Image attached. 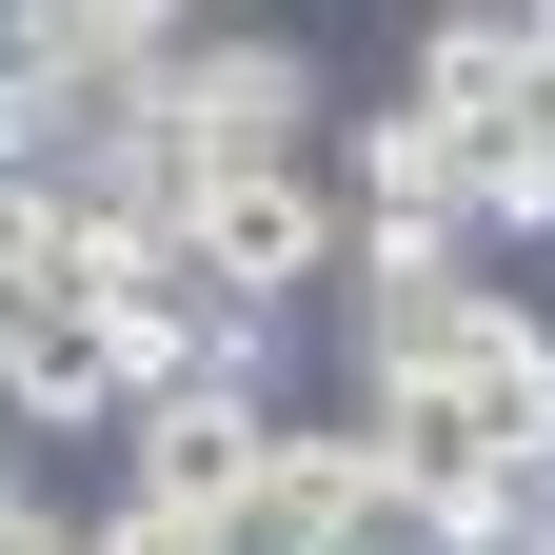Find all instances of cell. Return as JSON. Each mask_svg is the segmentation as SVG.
<instances>
[{"instance_id": "1", "label": "cell", "mask_w": 555, "mask_h": 555, "mask_svg": "<svg viewBox=\"0 0 555 555\" xmlns=\"http://www.w3.org/2000/svg\"><path fill=\"white\" fill-rule=\"evenodd\" d=\"M358 416H377V476H397V496H437V516H456L476 555H496V535H516V496L555 476V318L516 298V278H476L456 358L377 377Z\"/></svg>"}, {"instance_id": "2", "label": "cell", "mask_w": 555, "mask_h": 555, "mask_svg": "<svg viewBox=\"0 0 555 555\" xmlns=\"http://www.w3.org/2000/svg\"><path fill=\"white\" fill-rule=\"evenodd\" d=\"M159 139L198 179H298V159H337V60L278 21H198L159 60Z\"/></svg>"}, {"instance_id": "3", "label": "cell", "mask_w": 555, "mask_h": 555, "mask_svg": "<svg viewBox=\"0 0 555 555\" xmlns=\"http://www.w3.org/2000/svg\"><path fill=\"white\" fill-rule=\"evenodd\" d=\"M278 416H318V397H258V377H159L119 416V476L100 496H139V516H219L238 476L278 456Z\"/></svg>"}, {"instance_id": "4", "label": "cell", "mask_w": 555, "mask_h": 555, "mask_svg": "<svg viewBox=\"0 0 555 555\" xmlns=\"http://www.w3.org/2000/svg\"><path fill=\"white\" fill-rule=\"evenodd\" d=\"M337 159H298V179H198V258L238 278V298H298L318 318V278H337Z\"/></svg>"}, {"instance_id": "5", "label": "cell", "mask_w": 555, "mask_h": 555, "mask_svg": "<svg viewBox=\"0 0 555 555\" xmlns=\"http://www.w3.org/2000/svg\"><path fill=\"white\" fill-rule=\"evenodd\" d=\"M535 100H555V0H535Z\"/></svg>"}, {"instance_id": "6", "label": "cell", "mask_w": 555, "mask_h": 555, "mask_svg": "<svg viewBox=\"0 0 555 555\" xmlns=\"http://www.w3.org/2000/svg\"><path fill=\"white\" fill-rule=\"evenodd\" d=\"M219 21H238V0H219Z\"/></svg>"}]
</instances>
